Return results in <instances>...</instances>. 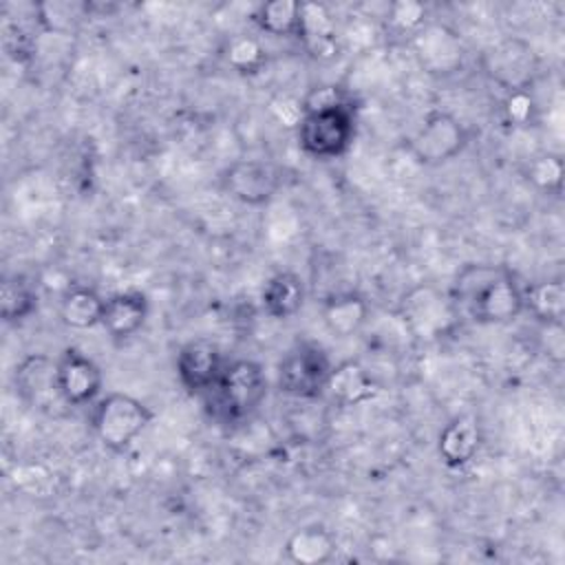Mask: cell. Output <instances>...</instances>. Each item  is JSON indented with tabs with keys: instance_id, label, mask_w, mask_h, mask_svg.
I'll return each mask as SVG.
<instances>
[{
	"instance_id": "11",
	"label": "cell",
	"mask_w": 565,
	"mask_h": 565,
	"mask_svg": "<svg viewBox=\"0 0 565 565\" xmlns=\"http://www.w3.org/2000/svg\"><path fill=\"white\" fill-rule=\"evenodd\" d=\"M55 364L60 395L68 408L93 406L99 399L104 375L93 358L82 353L77 347H66Z\"/></svg>"
},
{
	"instance_id": "28",
	"label": "cell",
	"mask_w": 565,
	"mask_h": 565,
	"mask_svg": "<svg viewBox=\"0 0 565 565\" xmlns=\"http://www.w3.org/2000/svg\"><path fill=\"white\" fill-rule=\"evenodd\" d=\"M386 26L399 35H415L428 22V9L415 0H399L386 4Z\"/></svg>"
},
{
	"instance_id": "26",
	"label": "cell",
	"mask_w": 565,
	"mask_h": 565,
	"mask_svg": "<svg viewBox=\"0 0 565 565\" xmlns=\"http://www.w3.org/2000/svg\"><path fill=\"white\" fill-rule=\"evenodd\" d=\"M38 22L42 31L46 33H68L79 18L88 15V4L79 2H60V0H49L35 4Z\"/></svg>"
},
{
	"instance_id": "15",
	"label": "cell",
	"mask_w": 565,
	"mask_h": 565,
	"mask_svg": "<svg viewBox=\"0 0 565 565\" xmlns=\"http://www.w3.org/2000/svg\"><path fill=\"white\" fill-rule=\"evenodd\" d=\"M481 441L483 435L479 419L475 415H457L441 428L437 452L450 470H459L477 457Z\"/></svg>"
},
{
	"instance_id": "24",
	"label": "cell",
	"mask_w": 565,
	"mask_h": 565,
	"mask_svg": "<svg viewBox=\"0 0 565 565\" xmlns=\"http://www.w3.org/2000/svg\"><path fill=\"white\" fill-rule=\"evenodd\" d=\"M38 309V291L31 280L20 274L4 276L0 285V318L7 324L22 322Z\"/></svg>"
},
{
	"instance_id": "27",
	"label": "cell",
	"mask_w": 565,
	"mask_h": 565,
	"mask_svg": "<svg viewBox=\"0 0 565 565\" xmlns=\"http://www.w3.org/2000/svg\"><path fill=\"white\" fill-rule=\"evenodd\" d=\"M525 177L539 190H543L547 194H558L561 188H563V177H565V168H563L561 154H556V152H541V154L532 157L527 168H525Z\"/></svg>"
},
{
	"instance_id": "8",
	"label": "cell",
	"mask_w": 565,
	"mask_h": 565,
	"mask_svg": "<svg viewBox=\"0 0 565 565\" xmlns=\"http://www.w3.org/2000/svg\"><path fill=\"white\" fill-rule=\"evenodd\" d=\"M399 318L404 329L422 342H433L441 338L459 318L448 294L430 285H417L408 289L399 300Z\"/></svg>"
},
{
	"instance_id": "13",
	"label": "cell",
	"mask_w": 565,
	"mask_h": 565,
	"mask_svg": "<svg viewBox=\"0 0 565 565\" xmlns=\"http://www.w3.org/2000/svg\"><path fill=\"white\" fill-rule=\"evenodd\" d=\"M413 51L419 64L435 75H448L461 66L463 46L459 35L439 22H426L413 38Z\"/></svg>"
},
{
	"instance_id": "19",
	"label": "cell",
	"mask_w": 565,
	"mask_h": 565,
	"mask_svg": "<svg viewBox=\"0 0 565 565\" xmlns=\"http://www.w3.org/2000/svg\"><path fill=\"white\" fill-rule=\"evenodd\" d=\"M305 282L294 271H276L267 278L260 291V305L274 320L294 318L305 305Z\"/></svg>"
},
{
	"instance_id": "16",
	"label": "cell",
	"mask_w": 565,
	"mask_h": 565,
	"mask_svg": "<svg viewBox=\"0 0 565 565\" xmlns=\"http://www.w3.org/2000/svg\"><path fill=\"white\" fill-rule=\"evenodd\" d=\"M324 393L340 406H358L371 402L380 393V384L360 360H344L333 364Z\"/></svg>"
},
{
	"instance_id": "25",
	"label": "cell",
	"mask_w": 565,
	"mask_h": 565,
	"mask_svg": "<svg viewBox=\"0 0 565 565\" xmlns=\"http://www.w3.org/2000/svg\"><path fill=\"white\" fill-rule=\"evenodd\" d=\"M223 57L230 68L241 75H254L267 64V51L263 42L247 33H236L225 42Z\"/></svg>"
},
{
	"instance_id": "4",
	"label": "cell",
	"mask_w": 565,
	"mask_h": 565,
	"mask_svg": "<svg viewBox=\"0 0 565 565\" xmlns=\"http://www.w3.org/2000/svg\"><path fill=\"white\" fill-rule=\"evenodd\" d=\"M152 411L128 393H106L93 404L90 428L110 452H124L152 422Z\"/></svg>"
},
{
	"instance_id": "14",
	"label": "cell",
	"mask_w": 565,
	"mask_h": 565,
	"mask_svg": "<svg viewBox=\"0 0 565 565\" xmlns=\"http://www.w3.org/2000/svg\"><path fill=\"white\" fill-rule=\"evenodd\" d=\"M150 313V300L139 289L117 291L106 298L102 327L115 342L130 340L146 324Z\"/></svg>"
},
{
	"instance_id": "1",
	"label": "cell",
	"mask_w": 565,
	"mask_h": 565,
	"mask_svg": "<svg viewBox=\"0 0 565 565\" xmlns=\"http://www.w3.org/2000/svg\"><path fill=\"white\" fill-rule=\"evenodd\" d=\"M459 316L477 324H508L523 313V285L505 265L468 263L448 289Z\"/></svg>"
},
{
	"instance_id": "5",
	"label": "cell",
	"mask_w": 565,
	"mask_h": 565,
	"mask_svg": "<svg viewBox=\"0 0 565 565\" xmlns=\"http://www.w3.org/2000/svg\"><path fill=\"white\" fill-rule=\"evenodd\" d=\"M479 64L483 75L505 93L532 90L541 75V57L536 49L516 35L501 38L486 46Z\"/></svg>"
},
{
	"instance_id": "10",
	"label": "cell",
	"mask_w": 565,
	"mask_h": 565,
	"mask_svg": "<svg viewBox=\"0 0 565 565\" xmlns=\"http://www.w3.org/2000/svg\"><path fill=\"white\" fill-rule=\"evenodd\" d=\"M13 384L20 399L49 415H57L68 408L57 386V364L44 353H31L22 358L13 371Z\"/></svg>"
},
{
	"instance_id": "2",
	"label": "cell",
	"mask_w": 565,
	"mask_h": 565,
	"mask_svg": "<svg viewBox=\"0 0 565 565\" xmlns=\"http://www.w3.org/2000/svg\"><path fill=\"white\" fill-rule=\"evenodd\" d=\"M300 104L298 148L316 161L344 157L355 139V113L344 90L340 86H318Z\"/></svg>"
},
{
	"instance_id": "22",
	"label": "cell",
	"mask_w": 565,
	"mask_h": 565,
	"mask_svg": "<svg viewBox=\"0 0 565 565\" xmlns=\"http://www.w3.org/2000/svg\"><path fill=\"white\" fill-rule=\"evenodd\" d=\"M252 22L260 33H267L274 38L300 40V2L296 0L260 2L252 13Z\"/></svg>"
},
{
	"instance_id": "6",
	"label": "cell",
	"mask_w": 565,
	"mask_h": 565,
	"mask_svg": "<svg viewBox=\"0 0 565 565\" xmlns=\"http://www.w3.org/2000/svg\"><path fill=\"white\" fill-rule=\"evenodd\" d=\"M333 362L327 349L313 340H298L278 362V388L296 399H316L327 391Z\"/></svg>"
},
{
	"instance_id": "17",
	"label": "cell",
	"mask_w": 565,
	"mask_h": 565,
	"mask_svg": "<svg viewBox=\"0 0 565 565\" xmlns=\"http://www.w3.org/2000/svg\"><path fill=\"white\" fill-rule=\"evenodd\" d=\"M369 302L358 291H335L320 302V316L327 331L335 338H351L369 320Z\"/></svg>"
},
{
	"instance_id": "29",
	"label": "cell",
	"mask_w": 565,
	"mask_h": 565,
	"mask_svg": "<svg viewBox=\"0 0 565 565\" xmlns=\"http://www.w3.org/2000/svg\"><path fill=\"white\" fill-rule=\"evenodd\" d=\"M532 115H534V99H532L530 90L505 93L503 117L510 126H525L532 121Z\"/></svg>"
},
{
	"instance_id": "7",
	"label": "cell",
	"mask_w": 565,
	"mask_h": 565,
	"mask_svg": "<svg viewBox=\"0 0 565 565\" xmlns=\"http://www.w3.org/2000/svg\"><path fill=\"white\" fill-rule=\"evenodd\" d=\"M468 143L470 130L459 117L448 110H430L406 139V150L419 166L435 168L459 157Z\"/></svg>"
},
{
	"instance_id": "18",
	"label": "cell",
	"mask_w": 565,
	"mask_h": 565,
	"mask_svg": "<svg viewBox=\"0 0 565 565\" xmlns=\"http://www.w3.org/2000/svg\"><path fill=\"white\" fill-rule=\"evenodd\" d=\"M335 550V536L320 523L302 525L285 541V558L298 565H322L333 558Z\"/></svg>"
},
{
	"instance_id": "12",
	"label": "cell",
	"mask_w": 565,
	"mask_h": 565,
	"mask_svg": "<svg viewBox=\"0 0 565 565\" xmlns=\"http://www.w3.org/2000/svg\"><path fill=\"white\" fill-rule=\"evenodd\" d=\"M223 366L221 347L210 338L188 340L177 353V377L190 395H207Z\"/></svg>"
},
{
	"instance_id": "23",
	"label": "cell",
	"mask_w": 565,
	"mask_h": 565,
	"mask_svg": "<svg viewBox=\"0 0 565 565\" xmlns=\"http://www.w3.org/2000/svg\"><path fill=\"white\" fill-rule=\"evenodd\" d=\"M300 42L313 53H329L335 44V22L327 4L300 2Z\"/></svg>"
},
{
	"instance_id": "3",
	"label": "cell",
	"mask_w": 565,
	"mask_h": 565,
	"mask_svg": "<svg viewBox=\"0 0 565 565\" xmlns=\"http://www.w3.org/2000/svg\"><path fill=\"white\" fill-rule=\"evenodd\" d=\"M205 397L216 422L243 424L267 397V375L254 360L227 362Z\"/></svg>"
},
{
	"instance_id": "9",
	"label": "cell",
	"mask_w": 565,
	"mask_h": 565,
	"mask_svg": "<svg viewBox=\"0 0 565 565\" xmlns=\"http://www.w3.org/2000/svg\"><path fill=\"white\" fill-rule=\"evenodd\" d=\"M285 172L269 159H236L223 168L218 183L225 194L243 205H265L282 188Z\"/></svg>"
},
{
	"instance_id": "20",
	"label": "cell",
	"mask_w": 565,
	"mask_h": 565,
	"mask_svg": "<svg viewBox=\"0 0 565 565\" xmlns=\"http://www.w3.org/2000/svg\"><path fill=\"white\" fill-rule=\"evenodd\" d=\"M523 311L539 324H563L565 318V285L561 278H550L523 287Z\"/></svg>"
},
{
	"instance_id": "21",
	"label": "cell",
	"mask_w": 565,
	"mask_h": 565,
	"mask_svg": "<svg viewBox=\"0 0 565 565\" xmlns=\"http://www.w3.org/2000/svg\"><path fill=\"white\" fill-rule=\"evenodd\" d=\"M106 298L93 287L73 285L60 298V318L71 329H93L102 324Z\"/></svg>"
}]
</instances>
